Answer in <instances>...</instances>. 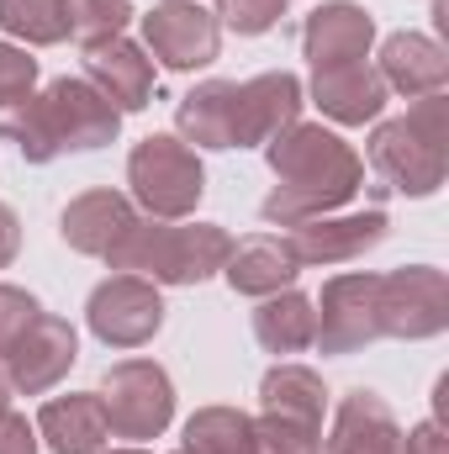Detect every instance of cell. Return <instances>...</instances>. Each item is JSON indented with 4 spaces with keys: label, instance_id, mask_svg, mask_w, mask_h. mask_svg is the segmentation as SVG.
Instances as JSON below:
<instances>
[{
    "label": "cell",
    "instance_id": "27",
    "mask_svg": "<svg viewBox=\"0 0 449 454\" xmlns=\"http://www.w3.org/2000/svg\"><path fill=\"white\" fill-rule=\"evenodd\" d=\"M0 27L32 48L64 43L69 21H64V0H0Z\"/></svg>",
    "mask_w": 449,
    "mask_h": 454
},
{
    "label": "cell",
    "instance_id": "11",
    "mask_svg": "<svg viewBox=\"0 0 449 454\" xmlns=\"http://www.w3.org/2000/svg\"><path fill=\"white\" fill-rule=\"evenodd\" d=\"M75 359H80L75 328H69L64 317H53V312H37V323H32V328L21 333V343L0 359V370H5V380H11V391L37 396V391L59 386Z\"/></svg>",
    "mask_w": 449,
    "mask_h": 454
},
{
    "label": "cell",
    "instance_id": "35",
    "mask_svg": "<svg viewBox=\"0 0 449 454\" xmlns=\"http://www.w3.org/2000/svg\"><path fill=\"white\" fill-rule=\"evenodd\" d=\"M11 407V380H5V370H0V412Z\"/></svg>",
    "mask_w": 449,
    "mask_h": 454
},
{
    "label": "cell",
    "instance_id": "30",
    "mask_svg": "<svg viewBox=\"0 0 449 454\" xmlns=\"http://www.w3.org/2000/svg\"><path fill=\"white\" fill-rule=\"evenodd\" d=\"M217 16L238 37H259L286 16V0H217Z\"/></svg>",
    "mask_w": 449,
    "mask_h": 454
},
{
    "label": "cell",
    "instance_id": "16",
    "mask_svg": "<svg viewBox=\"0 0 449 454\" xmlns=\"http://www.w3.org/2000/svg\"><path fill=\"white\" fill-rule=\"evenodd\" d=\"M323 454H407V434L397 428L391 407L359 386L338 402L334 434H328Z\"/></svg>",
    "mask_w": 449,
    "mask_h": 454
},
{
    "label": "cell",
    "instance_id": "25",
    "mask_svg": "<svg viewBox=\"0 0 449 454\" xmlns=\"http://www.w3.org/2000/svg\"><path fill=\"white\" fill-rule=\"evenodd\" d=\"M185 450L191 454H254V418L238 407H201L185 423Z\"/></svg>",
    "mask_w": 449,
    "mask_h": 454
},
{
    "label": "cell",
    "instance_id": "24",
    "mask_svg": "<svg viewBox=\"0 0 449 454\" xmlns=\"http://www.w3.org/2000/svg\"><path fill=\"white\" fill-rule=\"evenodd\" d=\"M259 407H264L270 418H291V423L323 428L328 391H323V380H318L307 364H275V370L259 380Z\"/></svg>",
    "mask_w": 449,
    "mask_h": 454
},
{
    "label": "cell",
    "instance_id": "21",
    "mask_svg": "<svg viewBox=\"0 0 449 454\" xmlns=\"http://www.w3.org/2000/svg\"><path fill=\"white\" fill-rule=\"evenodd\" d=\"M312 96L334 121H375L386 106V80L370 64H338V69H312Z\"/></svg>",
    "mask_w": 449,
    "mask_h": 454
},
{
    "label": "cell",
    "instance_id": "5",
    "mask_svg": "<svg viewBox=\"0 0 449 454\" xmlns=\"http://www.w3.org/2000/svg\"><path fill=\"white\" fill-rule=\"evenodd\" d=\"M127 180H132V196L148 217L159 223H180L196 212L201 191H207V175H201V159L191 143L180 137H143L127 159Z\"/></svg>",
    "mask_w": 449,
    "mask_h": 454
},
{
    "label": "cell",
    "instance_id": "26",
    "mask_svg": "<svg viewBox=\"0 0 449 454\" xmlns=\"http://www.w3.org/2000/svg\"><path fill=\"white\" fill-rule=\"evenodd\" d=\"M32 85H37V59H27L21 48L0 43V137H21L27 116H32Z\"/></svg>",
    "mask_w": 449,
    "mask_h": 454
},
{
    "label": "cell",
    "instance_id": "32",
    "mask_svg": "<svg viewBox=\"0 0 449 454\" xmlns=\"http://www.w3.org/2000/svg\"><path fill=\"white\" fill-rule=\"evenodd\" d=\"M0 454H37V434H32L27 418H16L11 407L0 412Z\"/></svg>",
    "mask_w": 449,
    "mask_h": 454
},
{
    "label": "cell",
    "instance_id": "7",
    "mask_svg": "<svg viewBox=\"0 0 449 454\" xmlns=\"http://www.w3.org/2000/svg\"><path fill=\"white\" fill-rule=\"evenodd\" d=\"M449 323V280L434 264L381 275V339H434Z\"/></svg>",
    "mask_w": 449,
    "mask_h": 454
},
{
    "label": "cell",
    "instance_id": "9",
    "mask_svg": "<svg viewBox=\"0 0 449 454\" xmlns=\"http://www.w3.org/2000/svg\"><path fill=\"white\" fill-rule=\"evenodd\" d=\"M318 348L323 354H354L381 339V275H334L318 301Z\"/></svg>",
    "mask_w": 449,
    "mask_h": 454
},
{
    "label": "cell",
    "instance_id": "14",
    "mask_svg": "<svg viewBox=\"0 0 449 454\" xmlns=\"http://www.w3.org/2000/svg\"><path fill=\"white\" fill-rule=\"evenodd\" d=\"M386 212H354V217H312V223L291 227V248L302 264H349L359 254H370L375 243H386Z\"/></svg>",
    "mask_w": 449,
    "mask_h": 454
},
{
    "label": "cell",
    "instance_id": "28",
    "mask_svg": "<svg viewBox=\"0 0 449 454\" xmlns=\"http://www.w3.org/2000/svg\"><path fill=\"white\" fill-rule=\"evenodd\" d=\"M64 21H69V37L91 48L101 37H122V27L132 21V0H64Z\"/></svg>",
    "mask_w": 449,
    "mask_h": 454
},
{
    "label": "cell",
    "instance_id": "22",
    "mask_svg": "<svg viewBox=\"0 0 449 454\" xmlns=\"http://www.w3.org/2000/svg\"><path fill=\"white\" fill-rule=\"evenodd\" d=\"M180 132L196 148H238V85L232 80H207L180 101Z\"/></svg>",
    "mask_w": 449,
    "mask_h": 454
},
{
    "label": "cell",
    "instance_id": "17",
    "mask_svg": "<svg viewBox=\"0 0 449 454\" xmlns=\"http://www.w3.org/2000/svg\"><path fill=\"white\" fill-rule=\"evenodd\" d=\"M227 286L238 291V296H275V291H286L296 275H302V259H296V248H291V238H270V232H254V238H243V243H232L227 248V264H223Z\"/></svg>",
    "mask_w": 449,
    "mask_h": 454
},
{
    "label": "cell",
    "instance_id": "20",
    "mask_svg": "<svg viewBox=\"0 0 449 454\" xmlns=\"http://www.w3.org/2000/svg\"><path fill=\"white\" fill-rule=\"evenodd\" d=\"M37 434L48 439L53 454H101L112 439V423L96 391H69L37 412Z\"/></svg>",
    "mask_w": 449,
    "mask_h": 454
},
{
    "label": "cell",
    "instance_id": "13",
    "mask_svg": "<svg viewBox=\"0 0 449 454\" xmlns=\"http://www.w3.org/2000/svg\"><path fill=\"white\" fill-rule=\"evenodd\" d=\"M85 80L116 112H143L154 101V59H143V48L127 37H101L85 48Z\"/></svg>",
    "mask_w": 449,
    "mask_h": 454
},
{
    "label": "cell",
    "instance_id": "33",
    "mask_svg": "<svg viewBox=\"0 0 449 454\" xmlns=\"http://www.w3.org/2000/svg\"><path fill=\"white\" fill-rule=\"evenodd\" d=\"M407 454H449V439L439 423H423V428H413L407 434Z\"/></svg>",
    "mask_w": 449,
    "mask_h": 454
},
{
    "label": "cell",
    "instance_id": "36",
    "mask_svg": "<svg viewBox=\"0 0 449 454\" xmlns=\"http://www.w3.org/2000/svg\"><path fill=\"white\" fill-rule=\"evenodd\" d=\"M112 454H143V450H112Z\"/></svg>",
    "mask_w": 449,
    "mask_h": 454
},
{
    "label": "cell",
    "instance_id": "23",
    "mask_svg": "<svg viewBox=\"0 0 449 454\" xmlns=\"http://www.w3.org/2000/svg\"><path fill=\"white\" fill-rule=\"evenodd\" d=\"M254 339H259L264 354H302V348H312V339H318V307L302 291L286 286V291H275V296L259 301Z\"/></svg>",
    "mask_w": 449,
    "mask_h": 454
},
{
    "label": "cell",
    "instance_id": "29",
    "mask_svg": "<svg viewBox=\"0 0 449 454\" xmlns=\"http://www.w3.org/2000/svg\"><path fill=\"white\" fill-rule=\"evenodd\" d=\"M254 454H323V428L259 412V423H254Z\"/></svg>",
    "mask_w": 449,
    "mask_h": 454
},
{
    "label": "cell",
    "instance_id": "15",
    "mask_svg": "<svg viewBox=\"0 0 449 454\" xmlns=\"http://www.w3.org/2000/svg\"><path fill=\"white\" fill-rule=\"evenodd\" d=\"M132 227H138V212H132V201L116 196V191H85V196H75V201L64 207V217H59L64 243H69L75 254H96V259H112Z\"/></svg>",
    "mask_w": 449,
    "mask_h": 454
},
{
    "label": "cell",
    "instance_id": "37",
    "mask_svg": "<svg viewBox=\"0 0 449 454\" xmlns=\"http://www.w3.org/2000/svg\"><path fill=\"white\" fill-rule=\"evenodd\" d=\"M180 454H191V450H180Z\"/></svg>",
    "mask_w": 449,
    "mask_h": 454
},
{
    "label": "cell",
    "instance_id": "1",
    "mask_svg": "<svg viewBox=\"0 0 449 454\" xmlns=\"http://www.w3.org/2000/svg\"><path fill=\"white\" fill-rule=\"evenodd\" d=\"M270 148V169H275V191L264 196V223H280V227H302L312 223V217H328L334 207H343L354 191H359V180H365V164H359V153L334 137V132H323V127H302V121H291L280 137H270L264 143Z\"/></svg>",
    "mask_w": 449,
    "mask_h": 454
},
{
    "label": "cell",
    "instance_id": "19",
    "mask_svg": "<svg viewBox=\"0 0 449 454\" xmlns=\"http://www.w3.org/2000/svg\"><path fill=\"white\" fill-rule=\"evenodd\" d=\"M386 90L407 96V101H423V96H445V80H449V64H445V48L423 32H391L386 48H381V69Z\"/></svg>",
    "mask_w": 449,
    "mask_h": 454
},
{
    "label": "cell",
    "instance_id": "2",
    "mask_svg": "<svg viewBox=\"0 0 449 454\" xmlns=\"http://www.w3.org/2000/svg\"><path fill=\"white\" fill-rule=\"evenodd\" d=\"M116 127H122V112L91 80H53L32 101V116L21 127L16 148H21L27 164H48L59 153H85V148L112 143Z\"/></svg>",
    "mask_w": 449,
    "mask_h": 454
},
{
    "label": "cell",
    "instance_id": "10",
    "mask_svg": "<svg viewBox=\"0 0 449 454\" xmlns=\"http://www.w3.org/2000/svg\"><path fill=\"white\" fill-rule=\"evenodd\" d=\"M143 37L154 48V59L175 74H191V69H207L217 59V16L201 11L196 0H164L143 16Z\"/></svg>",
    "mask_w": 449,
    "mask_h": 454
},
{
    "label": "cell",
    "instance_id": "4",
    "mask_svg": "<svg viewBox=\"0 0 449 454\" xmlns=\"http://www.w3.org/2000/svg\"><path fill=\"white\" fill-rule=\"evenodd\" d=\"M445 143H449L445 96H423L407 116L381 121L375 137H370V169L381 175V191L434 196L445 185Z\"/></svg>",
    "mask_w": 449,
    "mask_h": 454
},
{
    "label": "cell",
    "instance_id": "12",
    "mask_svg": "<svg viewBox=\"0 0 449 454\" xmlns=\"http://www.w3.org/2000/svg\"><path fill=\"white\" fill-rule=\"evenodd\" d=\"M370 37H375V21L365 5L354 0H328L307 16L302 27V48L312 59V69H338V64H365L370 53Z\"/></svg>",
    "mask_w": 449,
    "mask_h": 454
},
{
    "label": "cell",
    "instance_id": "8",
    "mask_svg": "<svg viewBox=\"0 0 449 454\" xmlns=\"http://www.w3.org/2000/svg\"><path fill=\"white\" fill-rule=\"evenodd\" d=\"M91 333L106 343V348H143L164 328V301H159V286L143 280V275H112L91 291Z\"/></svg>",
    "mask_w": 449,
    "mask_h": 454
},
{
    "label": "cell",
    "instance_id": "6",
    "mask_svg": "<svg viewBox=\"0 0 449 454\" xmlns=\"http://www.w3.org/2000/svg\"><path fill=\"white\" fill-rule=\"evenodd\" d=\"M101 407L112 423V439H159L175 412V386L154 359H122L101 380Z\"/></svg>",
    "mask_w": 449,
    "mask_h": 454
},
{
    "label": "cell",
    "instance_id": "3",
    "mask_svg": "<svg viewBox=\"0 0 449 454\" xmlns=\"http://www.w3.org/2000/svg\"><path fill=\"white\" fill-rule=\"evenodd\" d=\"M227 248H232V238L212 223H159V217H148L122 238V248L106 264L112 270H143L154 286H201L227 264Z\"/></svg>",
    "mask_w": 449,
    "mask_h": 454
},
{
    "label": "cell",
    "instance_id": "18",
    "mask_svg": "<svg viewBox=\"0 0 449 454\" xmlns=\"http://www.w3.org/2000/svg\"><path fill=\"white\" fill-rule=\"evenodd\" d=\"M296 112H302V80L286 74V69L238 85V148L280 137L296 121Z\"/></svg>",
    "mask_w": 449,
    "mask_h": 454
},
{
    "label": "cell",
    "instance_id": "31",
    "mask_svg": "<svg viewBox=\"0 0 449 454\" xmlns=\"http://www.w3.org/2000/svg\"><path fill=\"white\" fill-rule=\"evenodd\" d=\"M37 312H43V307H37L27 291H16V286H0V359H5V354L21 343V333L37 323Z\"/></svg>",
    "mask_w": 449,
    "mask_h": 454
},
{
    "label": "cell",
    "instance_id": "34",
    "mask_svg": "<svg viewBox=\"0 0 449 454\" xmlns=\"http://www.w3.org/2000/svg\"><path fill=\"white\" fill-rule=\"evenodd\" d=\"M16 248H21V223H16V212L0 201V270L16 259Z\"/></svg>",
    "mask_w": 449,
    "mask_h": 454
}]
</instances>
